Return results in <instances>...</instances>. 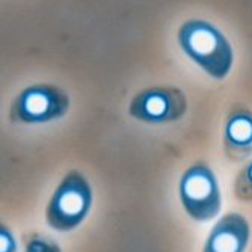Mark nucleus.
I'll return each instance as SVG.
<instances>
[{
	"mask_svg": "<svg viewBox=\"0 0 252 252\" xmlns=\"http://www.w3.org/2000/svg\"><path fill=\"white\" fill-rule=\"evenodd\" d=\"M251 239V225L245 216L231 212L212 228L202 252H245Z\"/></svg>",
	"mask_w": 252,
	"mask_h": 252,
	"instance_id": "0eeeda50",
	"label": "nucleus"
},
{
	"mask_svg": "<svg viewBox=\"0 0 252 252\" xmlns=\"http://www.w3.org/2000/svg\"><path fill=\"white\" fill-rule=\"evenodd\" d=\"M71 100L65 89L53 83H33L14 98L9 120L15 124H47L63 118Z\"/></svg>",
	"mask_w": 252,
	"mask_h": 252,
	"instance_id": "7ed1b4c3",
	"label": "nucleus"
},
{
	"mask_svg": "<svg viewBox=\"0 0 252 252\" xmlns=\"http://www.w3.org/2000/svg\"><path fill=\"white\" fill-rule=\"evenodd\" d=\"M222 150L231 162H243L252 156V110L236 104L228 112L222 130Z\"/></svg>",
	"mask_w": 252,
	"mask_h": 252,
	"instance_id": "423d86ee",
	"label": "nucleus"
},
{
	"mask_svg": "<svg viewBox=\"0 0 252 252\" xmlns=\"http://www.w3.org/2000/svg\"><path fill=\"white\" fill-rule=\"evenodd\" d=\"M18 245L11 228L5 223H0V252H17Z\"/></svg>",
	"mask_w": 252,
	"mask_h": 252,
	"instance_id": "9d476101",
	"label": "nucleus"
},
{
	"mask_svg": "<svg viewBox=\"0 0 252 252\" xmlns=\"http://www.w3.org/2000/svg\"><path fill=\"white\" fill-rule=\"evenodd\" d=\"M178 193L183 209L196 222H209L220 213V188L216 174L207 163H193L183 172Z\"/></svg>",
	"mask_w": 252,
	"mask_h": 252,
	"instance_id": "20e7f679",
	"label": "nucleus"
},
{
	"mask_svg": "<svg viewBox=\"0 0 252 252\" xmlns=\"http://www.w3.org/2000/svg\"><path fill=\"white\" fill-rule=\"evenodd\" d=\"M189 107L188 97L177 86H151L139 91L128 104L130 117L145 124L180 121Z\"/></svg>",
	"mask_w": 252,
	"mask_h": 252,
	"instance_id": "39448f33",
	"label": "nucleus"
},
{
	"mask_svg": "<svg viewBox=\"0 0 252 252\" xmlns=\"http://www.w3.org/2000/svg\"><path fill=\"white\" fill-rule=\"evenodd\" d=\"M177 41L183 53L210 77L223 80L233 70V45L213 23L201 18L188 20L178 28Z\"/></svg>",
	"mask_w": 252,
	"mask_h": 252,
	"instance_id": "f257e3e1",
	"label": "nucleus"
},
{
	"mask_svg": "<svg viewBox=\"0 0 252 252\" xmlns=\"http://www.w3.org/2000/svg\"><path fill=\"white\" fill-rule=\"evenodd\" d=\"M93 186L88 178L73 169L68 172L55 189L47 209L45 220L59 233H70L79 228L93 209Z\"/></svg>",
	"mask_w": 252,
	"mask_h": 252,
	"instance_id": "f03ea898",
	"label": "nucleus"
},
{
	"mask_svg": "<svg viewBox=\"0 0 252 252\" xmlns=\"http://www.w3.org/2000/svg\"><path fill=\"white\" fill-rule=\"evenodd\" d=\"M25 252H62V249L52 237L32 233L25 237Z\"/></svg>",
	"mask_w": 252,
	"mask_h": 252,
	"instance_id": "1a4fd4ad",
	"label": "nucleus"
},
{
	"mask_svg": "<svg viewBox=\"0 0 252 252\" xmlns=\"http://www.w3.org/2000/svg\"><path fill=\"white\" fill-rule=\"evenodd\" d=\"M234 196L243 202H252V158L242 168L234 180Z\"/></svg>",
	"mask_w": 252,
	"mask_h": 252,
	"instance_id": "6e6552de",
	"label": "nucleus"
}]
</instances>
